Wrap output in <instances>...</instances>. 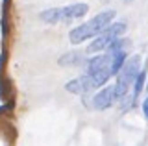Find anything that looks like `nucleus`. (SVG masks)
Instances as JSON below:
<instances>
[{"mask_svg":"<svg viewBox=\"0 0 148 146\" xmlns=\"http://www.w3.org/2000/svg\"><path fill=\"white\" fill-rule=\"evenodd\" d=\"M113 19H115V11H102L98 15H95L92 19H89L87 22L72 28L69 31V39H71L72 44H80L85 39L98 37L102 31H106L113 24Z\"/></svg>","mask_w":148,"mask_h":146,"instance_id":"f257e3e1","label":"nucleus"},{"mask_svg":"<svg viewBox=\"0 0 148 146\" xmlns=\"http://www.w3.org/2000/svg\"><path fill=\"white\" fill-rule=\"evenodd\" d=\"M89 11L87 4H71V6H63V8H52V10H45L41 11L39 19L46 22V24H59V22H72L82 19L85 13Z\"/></svg>","mask_w":148,"mask_h":146,"instance_id":"f03ea898","label":"nucleus"},{"mask_svg":"<svg viewBox=\"0 0 148 146\" xmlns=\"http://www.w3.org/2000/svg\"><path fill=\"white\" fill-rule=\"evenodd\" d=\"M141 57L139 56H133L130 57L124 67L120 68V72L117 74V83H115V91H117V100L119 98H124V94L128 93V89L132 85H135V80L139 78L141 74Z\"/></svg>","mask_w":148,"mask_h":146,"instance_id":"7ed1b4c3","label":"nucleus"},{"mask_svg":"<svg viewBox=\"0 0 148 146\" xmlns=\"http://www.w3.org/2000/svg\"><path fill=\"white\" fill-rule=\"evenodd\" d=\"M85 74L95 76L98 87L106 83L111 78V56L104 54V56H92L85 61Z\"/></svg>","mask_w":148,"mask_h":146,"instance_id":"20e7f679","label":"nucleus"},{"mask_svg":"<svg viewBox=\"0 0 148 146\" xmlns=\"http://www.w3.org/2000/svg\"><path fill=\"white\" fill-rule=\"evenodd\" d=\"M126 31V24L124 22H113V24L109 26L106 31H102V33L96 37L92 43L87 46V54L92 57V56H96V54L100 52V50H104V48H109L111 44L117 41L120 35Z\"/></svg>","mask_w":148,"mask_h":146,"instance_id":"39448f33","label":"nucleus"},{"mask_svg":"<svg viewBox=\"0 0 148 146\" xmlns=\"http://www.w3.org/2000/svg\"><path fill=\"white\" fill-rule=\"evenodd\" d=\"M117 100V91H115V85H109V87H104L100 93H96L92 96L89 106L96 111H104V109H109L113 106V102Z\"/></svg>","mask_w":148,"mask_h":146,"instance_id":"423d86ee","label":"nucleus"},{"mask_svg":"<svg viewBox=\"0 0 148 146\" xmlns=\"http://www.w3.org/2000/svg\"><path fill=\"white\" fill-rule=\"evenodd\" d=\"M95 87H98V83H96L95 76H89V74H83L80 78H74L69 83H65V89L72 94H85Z\"/></svg>","mask_w":148,"mask_h":146,"instance_id":"0eeeda50","label":"nucleus"},{"mask_svg":"<svg viewBox=\"0 0 148 146\" xmlns=\"http://www.w3.org/2000/svg\"><path fill=\"white\" fill-rule=\"evenodd\" d=\"M82 61H83V57L76 52H69L63 57H59V65H72V63H82Z\"/></svg>","mask_w":148,"mask_h":146,"instance_id":"6e6552de","label":"nucleus"},{"mask_svg":"<svg viewBox=\"0 0 148 146\" xmlns=\"http://www.w3.org/2000/svg\"><path fill=\"white\" fill-rule=\"evenodd\" d=\"M143 83H145V72L139 74V78L135 80V85H133V96H139L143 91Z\"/></svg>","mask_w":148,"mask_h":146,"instance_id":"1a4fd4ad","label":"nucleus"},{"mask_svg":"<svg viewBox=\"0 0 148 146\" xmlns=\"http://www.w3.org/2000/svg\"><path fill=\"white\" fill-rule=\"evenodd\" d=\"M143 111H145V117L148 118V98L145 100V102H143Z\"/></svg>","mask_w":148,"mask_h":146,"instance_id":"9d476101","label":"nucleus"},{"mask_svg":"<svg viewBox=\"0 0 148 146\" xmlns=\"http://www.w3.org/2000/svg\"><path fill=\"white\" fill-rule=\"evenodd\" d=\"M146 89H148V85H146Z\"/></svg>","mask_w":148,"mask_h":146,"instance_id":"9b49d317","label":"nucleus"}]
</instances>
